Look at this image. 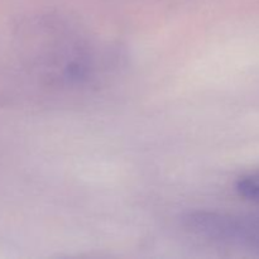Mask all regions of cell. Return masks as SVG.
Returning a JSON list of instances; mask_svg holds the SVG:
<instances>
[{
  "label": "cell",
  "instance_id": "1",
  "mask_svg": "<svg viewBox=\"0 0 259 259\" xmlns=\"http://www.w3.org/2000/svg\"><path fill=\"white\" fill-rule=\"evenodd\" d=\"M184 225L205 239L259 252V217L194 211L185 215Z\"/></svg>",
  "mask_w": 259,
  "mask_h": 259
},
{
  "label": "cell",
  "instance_id": "2",
  "mask_svg": "<svg viewBox=\"0 0 259 259\" xmlns=\"http://www.w3.org/2000/svg\"><path fill=\"white\" fill-rule=\"evenodd\" d=\"M235 190L247 201L259 204V171L240 177L235 185Z\"/></svg>",
  "mask_w": 259,
  "mask_h": 259
}]
</instances>
